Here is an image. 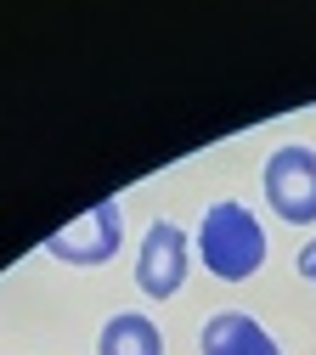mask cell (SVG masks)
Returning <instances> with one entry per match:
<instances>
[{"label":"cell","mask_w":316,"mask_h":355,"mask_svg":"<svg viewBox=\"0 0 316 355\" xmlns=\"http://www.w3.org/2000/svg\"><path fill=\"white\" fill-rule=\"evenodd\" d=\"M187 265H192V254H187V232L169 226V220H153L147 237H142V259H135V282H142V293H153V299L181 293V282H187Z\"/></svg>","instance_id":"obj_4"},{"label":"cell","mask_w":316,"mask_h":355,"mask_svg":"<svg viewBox=\"0 0 316 355\" xmlns=\"http://www.w3.org/2000/svg\"><path fill=\"white\" fill-rule=\"evenodd\" d=\"M198 254L220 282H243L265 265V232L243 203H215L198 226Z\"/></svg>","instance_id":"obj_1"},{"label":"cell","mask_w":316,"mask_h":355,"mask_svg":"<svg viewBox=\"0 0 316 355\" xmlns=\"http://www.w3.org/2000/svg\"><path fill=\"white\" fill-rule=\"evenodd\" d=\"M113 248H119V203H97L45 237V254L68 259V265H102V259H113Z\"/></svg>","instance_id":"obj_3"},{"label":"cell","mask_w":316,"mask_h":355,"mask_svg":"<svg viewBox=\"0 0 316 355\" xmlns=\"http://www.w3.org/2000/svg\"><path fill=\"white\" fill-rule=\"evenodd\" d=\"M203 355H283L265 338V327L243 310H220V316L203 322Z\"/></svg>","instance_id":"obj_5"},{"label":"cell","mask_w":316,"mask_h":355,"mask_svg":"<svg viewBox=\"0 0 316 355\" xmlns=\"http://www.w3.org/2000/svg\"><path fill=\"white\" fill-rule=\"evenodd\" d=\"M265 198L283 220L310 226L316 220V153L310 147H277L265 158Z\"/></svg>","instance_id":"obj_2"},{"label":"cell","mask_w":316,"mask_h":355,"mask_svg":"<svg viewBox=\"0 0 316 355\" xmlns=\"http://www.w3.org/2000/svg\"><path fill=\"white\" fill-rule=\"evenodd\" d=\"M299 277H305V282H316V237L299 248Z\"/></svg>","instance_id":"obj_7"},{"label":"cell","mask_w":316,"mask_h":355,"mask_svg":"<svg viewBox=\"0 0 316 355\" xmlns=\"http://www.w3.org/2000/svg\"><path fill=\"white\" fill-rule=\"evenodd\" d=\"M97 355H164V338L147 316H135V310H124V316H113L97 338Z\"/></svg>","instance_id":"obj_6"}]
</instances>
